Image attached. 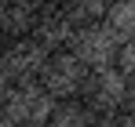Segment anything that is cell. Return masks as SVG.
<instances>
[{
	"instance_id": "obj_1",
	"label": "cell",
	"mask_w": 135,
	"mask_h": 127,
	"mask_svg": "<svg viewBox=\"0 0 135 127\" xmlns=\"http://www.w3.org/2000/svg\"><path fill=\"white\" fill-rule=\"evenodd\" d=\"M66 51L84 65V69H110V65L117 62L120 44H117V36H113L102 22H91V25H77V33H73V40H69Z\"/></svg>"
},
{
	"instance_id": "obj_2",
	"label": "cell",
	"mask_w": 135,
	"mask_h": 127,
	"mask_svg": "<svg viewBox=\"0 0 135 127\" xmlns=\"http://www.w3.org/2000/svg\"><path fill=\"white\" fill-rule=\"evenodd\" d=\"M84 76H88V69L77 62L69 51H55V55H47V58H44L37 84L44 87L55 102H66V98H80Z\"/></svg>"
},
{
	"instance_id": "obj_3",
	"label": "cell",
	"mask_w": 135,
	"mask_h": 127,
	"mask_svg": "<svg viewBox=\"0 0 135 127\" xmlns=\"http://www.w3.org/2000/svg\"><path fill=\"white\" fill-rule=\"evenodd\" d=\"M124 98H128V80H124L113 65L110 69H88L84 87H80V102H84L95 116L117 113V109L124 105Z\"/></svg>"
},
{
	"instance_id": "obj_4",
	"label": "cell",
	"mask_w": 135,
	"mask_h": 127,
	"mask_svg": "<svg viewBox=\"0 0 135 127\" xmlns=\"http://www.w3.org/2000/svg\"><path fill=\"white\" fill-rule=\"evenodd\" d=\"M51 105H55V98H51V94H47L37 80H33V84H11L7 98H4V113H7L18 127L47 124Z\"/></svg>"
},
{
	"instance_id": "obj_5",
	"label": "cell",
	"mask_w": 135,
	"mask_h": 127,
	"mask_svg": "<svg viewBox=\"0 0 135 127\" xmlns=\"http://www.w3.org/2000/svg\"><path fill=\"white\" fill-rule=\"evenodd\" d=\"M44 51L40 44H33L29 36L22 40H7L0 51V73L7 76V84H33L40 76V65H44Z\"/></svg>"
},
{
	"instance_id": "obj_6",
	"label": "cell",
	"mask_w": 135,
	"mask_h": 127,
	"mask_svg": "<svg viewBox=\"0 0 135 127\" xmlns=\"http://www.w3.org/2000/svg\"><path fill=\"white\" fill-rule=\"evenodd\" d=\"M73 33H77V25L69 22V15L62 11V7H51V11H40V18H37V25H33L29 40L40 44L44 55H55V51H66L69 47Z\"/></svg>"
},
{
	"instance_id": "obj_7",
	"label": "cell",
	"mask_w": 135,
	"mask_h": 127,
	"mask_svg": "<svg viewBox=\"0 0 135 127\" xmlns=\"http://www.w3.org/2000/svg\"><path fill=\"white\" fill-rule=\"evenodd\" d=\"M37 18H40V7L33 0H0V36L4 40L29 36Z\"/></svg>"
},
{
	"instance_id": "obj_8",
	"label": "cell",
	"mask_w": 135,
	"mask_h": 127,
	"mask_svg": "<svg viewBox=\"0 0 135 127\" xmlns=\"http://www.w3.org/2000/svg\"><path fill=\"white\" fill-rule=\"evenodd\" d=\"M102 25L117 36V44H132L135 40V0H113Z\"/></svg>"
},
{
	"instance_id": "obj_9",
	"label": "cell",
	"mask_w": 135,
	"mask_h": 127,
	"mask_svg": "<svg viewBox=\"0 0 135 127\" xmlns=\"http://www.w3.org/2000/svg\"><path fill=\"white\" fill-rule=\"evenodd\" d=\"M47 127H95V113H91L80 98H66V102H55Z\"/></svg>"
},
{
	"instance_id": "obj_10",
	"label": "cell",
	"mask_w": 135,
	"mask_h": 127,
	"mask_svg": "<svg viewBox=\"0 0 135 127\" xmlns=\"http://www.w3.org/2000/svg\"><path fill=\"white\" fill-rule=\"evenodd\" d=\"M113 0H62V11L69 15L73 25H91V22H102L110 11Z\"/></svg>"
},
{
	"instance_id": "obj_11",
	"label": "cell",
	"mask_w": 135,
	"mask_h": 127,
	"mask_svg": "<svg viewBox=\"0 0 135 127\" xmlns=\"http://www.w3.org/2000/svg\"><path fill=\"white\" fill-rule=\"evenodd\" d=\"M113 69H117V73L128 80V87H135V40H132V44H120Z\"/></svg>"
},
{
	"instance_id": "obj_12",
	"label": "cell",
	"mask_w": 135,
	"mask_h": 127,
	"mask_svg": "<svg viewBox=\"0 0 135 127\" xmlns=\"http://www.w3.org/2000/svg\"><path fill=\"white\" fill-rule=\"evenodd\" d=\"M95 127H135V124L124 116V109H117V113H102V116H95Z\"/></svg>"
},
{
	"instance_id": "obj_13",
	"label": "cell",
	"mask_w": 135,
	"mask_h": 127,
	"mask_svg": "<svg viewBox=\"0 0 135 127\" xmlns=\"http://www.w3.org/2000/svg\"><path fill=\"white\" fill-rule=\"evenodd\" d=\"M120 109H124V116L135 124V87H128V98H124V105H120Z\"/></svg>"
},
{
	"instance_id": "obj_14",
	"label": "cell",
	"mask_w": 135,
	"mask_h": 127,
	"mask_svg": "<svg viewBox=\"0 0 135 127\" xmlns=\"http://www.w3.org/2000/svg\"><path fill=\"white\" fill-rule=\"evenodd\" d=\"M40 11H51V7H62V0H33Z\"/></svg>"
},
{
	"instance_id": "obj_15",
	"label": "cell",
	"mask_w": 135,
	"mask_h": 127,
	"mask_svg": "<svg viewBox=\"0 0 135 127\" xmlns=\"http://www.w3.org/2000/svg\"><path fill=\"white\" fill-rule=\"evenodd\" d=\"M7 91H11V84H7V76L0 73V105H4V98H7Z\"/></svg>"
},
{
	"instance_id": "obj_16",
	"label": "cell",
	"mask_w": 135,
	"mask_h": 127,
	"mask_svg": "<svg viewBox=\"0 0 135 127\" xmlns=\"http://www.w3.org/2000/svg\"><path fill=\"white\" fill-rule=\"evenodd\" d=\"M0 127H18L11 116H7V113H4V105H0Z\"/></svg>"
},
{
	"instance_id": "obj_17",
	"label": "cell",
	"mask_w": 135,
	"mask_h": 127,
	"mask_svg": "<svg viewBox=\"0 0 135 127\" xmlns=\"http://www.w3.org/2000/svg\"><path fill=\"white\" fill-rule=\"evenodd\" d=\"M4 44H7V40H4V36H0V51H4Z\"/></svg>"
},
{
	"instance_id": "obj_18",
	"label": "cell",
	"mask_w": 135,
	"mask_h": 127,
	"mask_svg": "<svg viewBox=\"0 0 135 127\" xmlns=\"http://www.w3.org/2000/svg\"><path fill=\"white\" fill-rule=\"evenodd\" d=\"M33 127H47V124H33Z\"/></svg>"
}]
</instances>
